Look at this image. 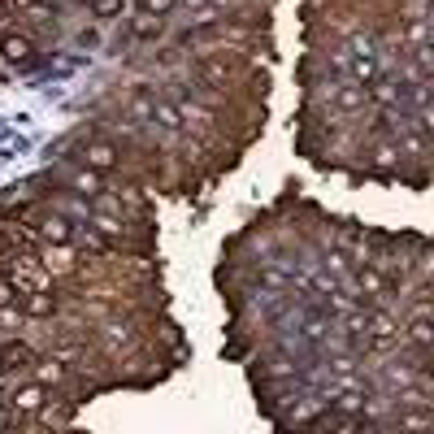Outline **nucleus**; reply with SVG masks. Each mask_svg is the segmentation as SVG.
Returning a JSON list of instances; mask_svg holds the SVG:
<instances>
[{
  "label": "nucleus",
  "mask_w": 434,
  "mask_h": 434,
  "mask_svg": "<svg viewBox=\"0 0 434 434\" xmlns=\"http://www.w3.org/2000/svg\"><path fill=\"white\" fill-rule=\"evenodd\" d=\"M122 35H126L131 44H139V48H156V44H166V39H170V22L148 18V14H135V18L122 26Z\"/></svg>",
  "instance_id": "obj_2"
},
{
  "label": "nucleus",
  "mask_w": 434,
  "mask_h": 434,
  "mask_svg": "<svg viewBox=\"0 0 434 434\" xmlns=\"http://www.w3.org/2000/svg\"><path fill=\"white\" fill-rule=\"evenodd\" d=\"M135 14H148V18L170 22V18L183 14V0H135Z\"/></svg>",
  "instance_id": "obj_3"
},
{
  "label": "nucleus",
  "mask_w": 434,
  "mask_h": 434,
  "mask_svg": "<svg viewBox=\"0 0 434 434\" xmlns=\"http://www.w3.org/2000/svg\"><path fill=\"white\" fill-rule=\"evenodd\" d=\"M39 57H44V48H39V39L22 22L0 26V61H5L9 70H31Z\"/></svg>",
  "instance_id": "obj_1"
},
{
  "label": "nucleus",
  "mask_w": 434,
  "mask_h": 434,
  "mask_svg": "<svg viewBox=\"0 0 434 434\" xmlns=\"http://www.w3.org/2000/svg\"><path fill=\"white\" fill-rule=\"evenodd\" d=\"M122 9H126V0H91V5H87V14L91 18H122Z\"/></svg>",
  "instance_id": "obj_4"
}]
</instances>
